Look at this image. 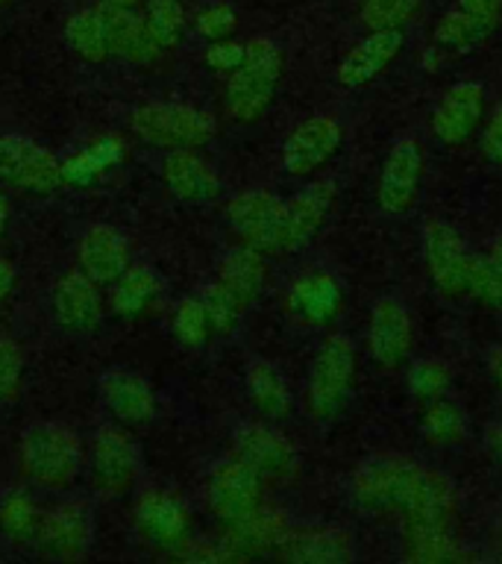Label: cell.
<instances>
[{
	"label": "cell",
	"mask_w": 502,
	"mask_h": 564,
	"mask_svg": "<svg viewBox=\"0 0 502 564\" xmlns=\"http://www.w3.org/2000/svg\"><path fill=\"white\" fill-rule=\"evenodd\" d=\"M491 544H493V550H496V555H500V558H502V520H500V523H496V527H493Z\"/></svg>",
	"instance_id": "cell-50"
},
{
	"label": "cell",
	"mask_w": 502,
	"mask_h": 564,
	"mask_svg": "<svg viewBox=\"0 0 502 564\" xmlns=\"http://www.w3.org/2000/svg\"><path fill=\"white\" fill-rule=\"evenodd\" d=\"M203 306H206V315H209V329L215 335H232L244 317L247 306L232 294V291L223 285V282H209L200 294Z\"/></svg>",
	"instance_id": "cell-36"
},
{
	"label": "cell",
	"mask_w": 502,
	"mask_h": 564,
	"mask_svg": "<svg viewBox=\"0 0 502 564\" xmlns=\"http://www.w3.org/2000/svg\"><path fill=\"white\" fill-rule=\"evenodd\" d=\"M423 259H426V271H429L432 282H435V289L440 294H447L452 300L470 297L479 256L470 253L465 238L458 236L449 224L429 220L423 227Z\"/></svg>",
	"instance_id": "cell-6"
},
{
	"label": "cell",
	"mask_w": 502,
	"mask_h": 564,
	"mask_svg": "<svg viewBox=\"0 0 502 564\" xmlns=\"http://www.w3.org/2000/svg\"><path fill=\"white\" fill-rule=\"evenodd\" d=\"M0 308H3V306H0Z\"/></svg>",
	"instance_id": "cell-53"
},
{
	"label": "cell",
	"mask_w": 502,
	"mask_h": 564,
	"mask_svg": "<svg viewBox=\"0 0 502 564\" xmlns=\"http://www.w3.org/2000/svg\"><path fill=\"white\" fill-rule=\"evenodd\" d=\"M106 3H114V7H130L135 9L139 3H144V0H106Z\"/></svg>",
	"instance_id": "cell-51"
},
{
	"label": "cell",
	"mask_w": 502,
	"mask_h": 564,
	"mask_svg": "<svg viewBox=\"0 0 502 564\" xmlns=\"http://www.w3.org/2000/svg\"><path fill=\"white\" fill-rule=\"evenodd\" d=\"M421 0H361V24L373 30H400V26L414 18Z\"/></svg>",
	"instance_id": "cell-38"
},
{
	"label": "cell",
	"mask_w": 502,
	"mask_h": 564,
	"mask_svg": "<svg viewBox=\"0 0 502 564\" xmlns=\"http://www.w3.org/2000/svg\"><path fill=\"white\" fill-rule=\"evenodd\" d=\"M264 280H268V262H264V253H259L253 247L238 245L220 259L218 282H223L247 308L253 306L255 297L262 294Z\"/></svg>",
	"instance_id": "cell-30"
},
{
	"label": "cell",
	"mask_w": 502,
	"mask_h": 564,
	"mask_svg": "<svg viewBox=\"0 0 502 564\" xmlns=\"http://www.w3.org/2000/svg\"><path fill=\"white\" fill-rule=\"evenodd\" d=\"M447 382L449 373L440 361H417L412 370V379H408V386H412L414 394L426 397V400H438V397L444 394Z\"/></svg>",
	"instance_id": "cell-42"
},
{
	"label": "cell",
	"mask_w": 502,
	"mask_h": 564,
	"mask_svg": "<svg viewBox=\"0 0 502 564\" xmlns=\"http://www.w3.org/2000/svg\"><path fill=\"white\" fill-rule=\"evenodd\" d=\"M282 79V51L268 35L244 44V59L227 79V112L238 123H255L268 112Z\"/></svg>",
	"instance_id": "cell-3"
},
{
	"label": "cell",
	"mask_w": 502,
	"mask_h": 564,
	"mask_svg": "<svg viewBox=\"0 0 502 564\" xmlns=\"http://www.w3.org/2000/svg\"><path fill=\"white\" fill-rule=\"evenodd\" d=\"M39 527H42V514L30 494L12 491L0 500V532L12 544H35Z\"/></svg>",
	"instance_id": "cell-35"
},
{
	"label": "cell",
	"mask_w": 502,
	"mask_h": 564,
	"mask_svg": "<svg viewBox=\"0 0 502 564\" xmlns=\"http://www.w3.org/2000/svg\"><path fill=\"white\" fill-rule=\"evenodd\" d=\"M403 558H408V562L438 564V562H465V558H470V553H467V546L461 544L452 532H449V527L405 520Z\"/></svg>",
	"instance_id": "cell-29"
},
{
	"label": "cell",
	"mask_w": 502,
	"mask_h": 564,
	"mask_svg": "<svg viewBox=\"0 0 502 564\" xmlns=\"http://www.w3.org/2000/svg\"><path fill=\"white\" fill-rule=\"evenodd\" d=\"M341 141L343 130L332 115L306 118L282 144V171L288 176L315 174L341 150Z\"/></svg>",
	"instance_id": "cell-15"
},
{
	"label": "cell",
	"mask_w": 502,
	"mask_h": 564,
	"mask_svg": "<svg viewBox=\"0 0 502 564\" xmlns=\"http://www.w3.org/2000/svg\"><path fill=\"white\" fill-rule=\"evenodd\" d=\"M42 555L56 562H77L95 544V514L86 500H65L42 514L35 535Z\"/></svg>",
	"instance_id": "cell-10"
},
{
	"label": "cell",
	"mask_w": 502,
	"mask_h": 564,
	"mask_svg": "<svg viewBox=\"0 0 502 564\" xmlns=\"http://www.w3.org/2000/svg\"><path fill=\"white\" fill-rule=\"evenodd\" d=\"M97 394L106 412L112 414L114 423H121L127 430H141L156 421L159 400L150 382L141 377L139 370L130 368H109L100 373Z\"/></svg>",
	"instance_id": "cell-14"
},
{
	"label": "cell",
	"mask_w": 502,
	"mask_h": 564,
	"mask_svg": "<svg viewBox=\"0 0 502 564\" xmlns=\"http://www.w3.org/2000/svg\"><path fill=\"white\" fill-rule=\"evenodd\" d=\"M24 379V352L12 338L0 335V405L12 403Z\"/></svg>",
	"instance_id": "cell-41"
},
{
	"label": "cell",
	"mask_w": 502,
	"mask_h": 564,
	"mask_svg": "<svg viewBox=\"0 0 502 564\" xmlns=\"http://www.w3.org/2000/svg\"><path fill=\"white\" fill-rule=\"evenodd\" d=\"M241 59H244V44L238 42H229V39H223V42H211V47L206 51V62H209L211 68L215 70H236L238 65H241Z\"/></svg>",
	"instance_id": "cell-43"
},
{
	"label": "cell",
	"mask_w": 502,
	"mask_h": 564,
	"mask_svg": "<svg viewBox=\"0 0 502 564\" xmlns=\"http://www.w3.org/2000/svg\"><path fill=\"white\" fill-rule=\"evenodd\" d=\"M484 441H488V449H491V456L500 462L502 467V421L493 423V426H488V432H484Z\"/></svg>",
	"instance_id": "cell-47"
},
{
	"label": "cell",
	"mask_w": 502,
	"mask_h": 564,
	"mask_svg": "<svg viewBox=\"0 0 502 564\" xmlns=\"http://www.w3.org/2000/svg\"><path fill=\"white\" fill-rule=\"evenodd\" d=\"M238 26V15L236 9L229 7V3H209V7H203L197 15H194V30L200 39L206 42H223L229 35L236 33Z\"/></svg>",
	"instance_id": "cell-40"
},
{
	"label": "cell",
	"mask_w": 502,
	"mask_h": 564,
	"mask_svg": "<svg viewBox=\"0 0 502 564\" xmlns=\"http://www.w3.org/2000/svg\"><path fill=\"white\" fill-rule=\"evenodd\" d=\"M502 0H456L435 26V42L449 53H470L496 30Z\"/></svg>",
	"instance_id": "cell-21"
},
{
	"label": "cell",
	"mask_w": 502,
	"mask_h": 564,
	"mask_svg": "<svg viewBox=\"0 0 502 564\" xmlns=\"http://www.w3.org/2000/svg\"><path fill=\"white\" fill-rule=\"evenodd\" d=\"M141 458L135 441L121 423H106L95 432L91 453H88V474L97 494L103 497H123L132 491L139 479Z\"/></svg>",
	"instance_id": "cell-8"
},
{
	"label": "cell",
	"mask_w": 502,
	"mask_h": 564,
	"mask_svg": "<svg viewBox=\"0 0 502 564\" xmlns=\"http://www.w3.org/2000/svg\"><path fill=\"white\" fill-rule=\"evenodd\" d=\"M400 51H403V30H373L343 56L335 77L343 88L370 86L373 79L385 74Z\"/></svg>",
	"instance_id": "cell-24"
},
{
	"label": "cell",
	"mask_w": 502,
	"mask_h": 564,
	"mask_svg": "<svg viewBox=\"0 0 502 564\" xmlns=\"http://www.w3.org/2000/svg\"><path fill=\"white\" fill-rule=\"evenodd\" d=\"M352 500L361 509L400 511L405 520L452 527L456 485L435 467L405 456H373L352 476Z\"/></svg>",
	"instance_id": "cell-1"
},
{
	"label": "cell",
	"mask_w": 502,
	"mask_h": 564,
	"mask_svg": "<svg viewBox=\"0 0 502 564\" xmlns=\"http://www.w3.org/2000/svg\"><path fill=\"white\" fill-rule=\"evenodd\" d=\"M423 156L421 141L414 135L394 141V148L388 150L385 162H382V174H379V206L388 215H405L414 209V203L421 197L423 185Z\"/></svg>",
	"instance_id": "cell-13"
},
{
	"label": "cell",
	"mask_w": 502,
	"mask_h": 564,
	"mask_svg": "<svg viewBox=\"0 0 502 564\" xmlns=\"http://www.w3.org/2000/svg\"><path fill=\"white\" fill-rule=\"evenodd\" d=\"M236 456L253 467L264 482H280L297 470V449L280 430L268 423H241L232 435Z\"/></svg>",
	"instance_id": "cell-16"
},
{
	"label": "cell",
	"mask_w": 502,
	"mask_h": 564,
	"mask_svg": "<svg viewBox=\"0 0 502 564\" xmlns=\"http://www.w3.org/2000/svg\"><path fill=\"white\" fill-rule=\"evenodd\" d=\"M262 476L238 456L220 458L206 479V502L215 518L227 527L262 506Z\"/></svg>",
	"instance_id": "cell-9"
},
{
	"label": "cell",
	"mask_w": 502,
	"mask_h": 564,
	"mask_svg": "<svg viewBox=\"0 0 502 564\" xmlns=\"http://www.w3.org/2000/svg\"><path fill=\"white\" fill-rule=\"evenodd\" d=\"M338 306H341V289L329 273H306L288 291L291 315L303 321V324H329Z\"/></svg>",
	"instance_id": "cell-28"
},
{
	"label": "cell",
	"mask_w": 502,
	"mask_h": 564,
	"mask_svg": "<svg viewBox=\"0 0 502 564\" xmlns=\"http://www.w3.org/2000/svg\"><path fill=\"white\" fill-rule=\"evenodd\" d=\"M159 285H162V280H159V273L150 264H130L109 285L112 289L109 291V308L121 317L139 315V312L150 306V300L156 297Z\"/></svg>",
	"instance_id": "cell-32"
},
{
	"label": "cell",
	"mask_w": 502,
	"mask_h": 564,
	"mask_svg": "<svg viewBox=\"0 0 502 564\" xmlns=\"http://www.w3.org/2000/svg\"><path fill=\"white\" fill-rule=\"evenodd\" d=\"M488 370H491L493 386L502 394V344L491 347V352H488Z\"/></svg>",
	"instance_id": "cell-46"
},
{
	"label": "cell",
	"mask_w": 502,
	"mask_h": 564,
	"mask_svg": "<svg viewBox=\"0 0 502 564\" xmlns=\"http://www.w3.org/2000/svg\"><path fill=\"white\" fill-rule=\"evenodd\" d=\"M370 356L382 368H396L412 350V317L396 297H379L370 312Z\"/></svg>",
	"instance_id": "cell-23"
},
{
	"label": "cell",
	"mask_w": 502,
	"mask_h": 564,
	"mask_svg": "<svg viewBox=\"0 0 502 564\" xmlns=\"http://www.w3.org/2000/svg\"><path fill=\"white\" fill-rule=\"evenodd\" d=\"M51 306L56 324L68 335L95 333L103 317V297L100 285L91 282L83 271L62 273L59 282L53 285Z\"/></svg>",
	"instance_id": "cell-20"
},
{
	"label": "cell",
	"mask_w": 502,
	"mask_h": 564,
	"mask_svg": "<svg viewBox=\"0 0 502 564\" xmlns=\"http://www.w3.org/2000/svg\"><path fill=\"white\" fill-rule=\"evenodd\" d=\"M426 438L429 441H458L465 435V414L458 412L452 403H444V400H432V409L426 412Z\"/></svg>",
	"instance_id": "cell-39"
},
{
	"label": "cell",
	"mask_w": 502,
	"mask_h": 564,
	"mask_svg": "<svg viewBox=\"0 0 502 564\" xmlns=\"http://www.w3.org/2000/svg\"><path fill=\"white\" fill-rule=\"evenodd\" d=\"M282 209H285L282 197L262 188H250L227 203V224L241 238V245L253 247L259 253H280Z\"/></svg>",
	"instance_id": "cell-11"
},
{
	"label": "cell",
	"mask_w": 502,
	"mask_h": 564,
	"mask_svg": "<svg viewBox=\"0 0 502 564\" xmlns=\"http://www.w3.org/2000/svg\"><path fill=\"white\" fill-rule=\"evenodd\" d=\"M65 42L79 59L88 65H100L109 59V44H106L103 21L97 7H83L65 21Z\"/></svg>",
	"instance_id": "cell-33"
},
{
	"label": "cell",
	"mask_w": 502,
	"mask_h": 564,
	"mask_svg": "<svg viewBox=\"0 0 502 564\" xmlns=\"http://www.w3.org/2000/svg\"><path fill=\"white\" fill-rule=\"evenodd\" d=\"M15 282H18L15 264L7 262V259H0V306L7 303V297L12 294V289H15Z\"/></svg>",
	"instance_id": "cell-45"
},
{
	"label": "cell",
	"mask_w": 502,
	"mask_h": 564,
	"mask_svg": "<svg viewBox=\"0 0 502 564\" xmlns=\"http://www.w3.org/2000/svg\"><path fill=\"white\" fill-rule=\"evenodd\" d=\"M9 218H12V203H9L7 192H3V188H0V238L7 236Z\"/></svg>",
	"instance_id": "cell-48"
},
{
	"label": "cell",
	"mask_w": 502,
	"mask_h": 564,
	"mask_svg": "<svg viewBox=\"0 0 502 564\" xmlns=\"http://www.w3.org/2000/svg\"><path fill=\"white\" fill-rule=\"evenodd\" d=\"M171 329H174V338L183 347H203L206 338L211 335L209 329V315H206V306H203L200 297H185L179 300V306L174 308V321H171Z\"/></svg>",
	"instance_id": "cell-37"
},
{
	"label": "cell",
	"mask_w": 502,
	"mask_h": 564,
	"mask_svg": "<svg viewBox=\"0 0 502 564\" xmlns=\"http://www.w3.org/2000/svg\"><path fill=\"white\" fill-rule=\"evenodd\" d=\"M0 183L26 194H53L65 185V165L39 141L3 132L0 135Z\"/></svg>",
	"instance_id": "cell-7"
},
{
	"label": "cell",
	"mask_w": 502,
	"mask_h": 564,
	"mask_svg": "<svg viewBox=\"0 0 502 564\" xmlns=\"http://www.w3.org/2000/svg\"><path fill=\"white\" fill-rule=\"evenodd\" d=\"M97 12H100V21H103L109 56H121V59H130L135 65H150V62L162 56L156 51V44L150 42L148 33H144V24H141V15H135V9L114 7V3L100 0Z\"/></svg>",
	"instance_id": "cell-27"
},
{
	"label": "cell",
	"mask_w": 502,
	"mask_h": 564,
	"mask_svg": "<svg viewBox=\"0 0 502 564\" xmlns=\"http://www.w3.org/2000/svg\"><path fill=\"white\" fill-rule=\"evenodd\" d=\"M79 271L86 273L88 280L97 282L100 289L112 285L127 268L132 264V253L121 229L109 227V224H95L88 227L79 238L77 247Z\"/></svg>",
	"instance_id": "cell-22"
},
{
	"label": "cell",
	"mask_w": 502,
	"mask_h": 564,
	"mask_svg": "<svg viewBox=\"0 0 502 564\" xmlns=\"http://www.w3.org/2000/svg\"><path fill=\"white\" fill-rule=\"evenodd\" d=\"M135 139L159 150H197L215 139V118L188 104H153L135 106L127 118Z\"/></svg>",
	"instance_id": "cell-4"
},
{
	"label": "cell",
	"mask_w": 502,
	"mask_h": 564,
	"mask_svg": "<svg viewBox=\"0 0 502 564\" xmlns=\"http://www.w3.org/2000/svg\"><path fill=\"white\" fill-rule=\"evenodd\" d=\"M335 203L332 180H317L308 183L303 192H297L291 200H285L282 209V238L280 253H294L312 241L320 232V227L329 218V209Z\"/></svg>",
	"instance_id": "cell-17"
},
{
	"label": "cell",
	"mask_w": 502,
	"mask_h": 564,
	"mask_svg": "<svg viewBox=\"0 0 502 564\" xmlns=\"http://www.w3.org/2000/svg\"><path fill=\"white\" fill-rule=\"evenodd\" d=\"M162 180L167 192L185 203H209L220 194V180L215 167L194 150H167L162 162Z\"/></svg>",
	"instance_id": "cell-25"
},
{
	"label": "cell",
	"mask_w": 502,
	"mask_h": 564,
	"mask_svg": "<svg viewBox=\"0 0 502 564\" xmlns=\"http://www.w3.org/2000/svg\"><path fill=\"white\" fill-rule=\"evenodd\" d=\"M484 118V88L482 83L465 79L444 91V97L432 112V132L440 144L456 148L465 144Z\"/></svg>",
	"instance_id": "cell-18"
},
{
	"label": "cell",
	"mask_w": 502,
	"mask_h": 564,
	"mask_svg": "<svg viewBox=\"0 0 502 564\" xmlns=\"http://www.w3.org/2000/svg\"><path fill=\"white\" fill-rule=\"evenodd\" d=\"M7 3H9V0H0V7H7Z\"/></svg>",
	"instance_id": "cell-52"
},
{
	"label": "cell",
	"mask_w": 502,
	"mask_h": 564,
	"mask_svg": "<svg viewBox=\"0 0 502 564\" xmlns=\"http://www.w3.org/2000/svg\"><path fill=\"white\" fill-rule=\"evenodd\" d=\"M276 553L285 562L297 564H343L352 562L356 555V544L352 535L341 527H320V529H303L294 532L291 529L288 538L282 541Z\"/></svg>",
	"instance_id": "cell-26"
},
{
	"label": "cell",
	"mask_w": 502,
	"mask_h": 564,
	"mask_svg": "<svg viewBox=\"0 0 502 564\" xmlns=\"http://www.w3.org/2000/svg\"><path fill=\"white\" fill-rule=\"evenodd\" d=\"M132 523L150 546L179 553L192 541V511L176 494L150 488L135 500Z\"/></svg>",
	"instance_id": "cell-12"
},
{
	"label": "cell",
	"mask_w": 502,
	"mask_h": 564,
	"mask_svg": "<svg viewBox=\"0 0 502 564\" xmlns=\"http://www.w3.org/2000/svg\"><path fill=\"white\" fill-rule=\"evenodd\" d=\"M488 259H491V264L496 268V271H500V276H502V236L491 245V253H488Z\"/></svg>",
	"instance_id": "cell-49"
},
{
	"label": "cell",
	"mask_w": 502,
	"mask_h": 564,
	"mask_svg": "<svg viewBox=\"0 0 502 564\" xmlns=\"http://www.w3.org/2000/svg\"><path fill=\"white\" fill-rule=\"evenodd\" d=\"M291 523L288 514L271 506H259L247 518L227 523V532L218 541L223 558H253V555L280 550L282 541L288 538Z\"/></svg>",
	"instance_id": "cell-19"
},
{
	"label": "cell",
	"mask_w": 502,
	"mask_h": 564,
	"mask_svg": "<svg viewBox=\"0 0 502 564\" xmlns=\"http://www.w3.org/2000/svg\"><path fill=\"white\" fill-rule=\"evenodd\" d=\"M352 373H356V347L350 335H329L317 350L308 370L306 403L315 421H329L350 394Z\"/></svg>",
	"instance_id": "cell-5"
},
{
	"label": "cell",
	"mask_w": 502,
	"mask_h": 564,
	"mask_svg": "<svg viewBox=\"0 0 502 564\" xmlns=\"http://www.w3.org/2000/svg\"><path fill=\"white\" fill-rule=\"evenodd\" d=\"M482 150L493 165L502 167V100L496 104V109H493V115L488 118V123H484Z\"/></svg>",
	"instance_id": "cell-44"
},
{
	"label": "cell",
	"mask_w": 502,
	"mask_h": 564,
	"mask_svg": "<svg viewBox=\"0 0 502 564\" xmlns=\"http://www.w3.org/2000/svg\"><path fill=\"white\" fill-rule=\"evenodd\" d=\"M244 386L253 409L262 414V417H268V421H280V417H285V414L291 412L288 382H285L280 368L271 365V361H250L244 373Z\"/></svg>",
	"instance_id": "cell-31"
},
{
	"label": "cell",
	"mask_w": 502,
	"mask_h": 564,
	"mask_svg": "<svg viewBox=\"0 0 502 564\" xmlns=\"http://www.w3.org/2000/svg\"><path fill=\"white\" fill-rule=\"evenodd\" d=\"M144 33L159 53L174 51L185 35V9L183 0H144L141 15Z\"/></svg>",
	"instance_id": "cell-34"
},
{
	"label": "cell",
	"mask_w": 502,
	"mask_h": 564,
	"mask_svg": "<svg viewBox=\"0 0 502 564\" xmlns=\"http://www.w3.org/2000/svg\"><path fill=\"white\" fill-rule=\"evenodd\" d=\"M18 456L26 479L47 491H68L86 465V449L77 432L56 421L30 423L18 441Z\"/></svg>",
	"instance_id": "cell-2"
}]
</instances>
